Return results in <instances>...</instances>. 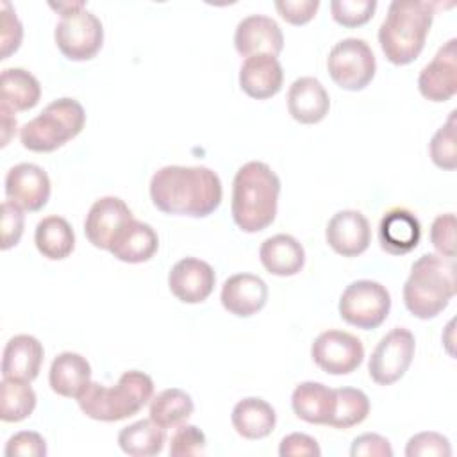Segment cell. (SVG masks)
<instances>
[{
    "label": "cell",
    "instance_id": "obj_32",
    "mask_svg": "<svg viewBox=\"0 0 457 457\" xmlns=\"http://www.w3.org/2000/svg\"><path fill=\"white\" fill-rule=\"evenodd\" d=\"M36 393L30 382L18 378H2L0 382V420L18 423L27 420L36 409Z\"/></svg>",
    "mask_w": 457,
    "mask_h": 457
},
{
    "label": "cell",
    "instance_id": "obj_14",
    "mask_svg": "<svg viewBox=\"0 0 457 457\" xmlns=\"http://www.w3.org/2000/svg\"><path fill=\"white\" fill-rule=\"evenodd\" d=\"M216 284L212 266L196 257H184L177 261L168 273V287L171 295L184 303L205 302Z\"/></svg>",
    "mask_w": 457,
    "mask_h": 457
},
{
    "label": "cell",
    "instance_id": "obj_28",
    "mask_svg": "<svg viewBox=\"0 0 457 457\" xmlns=\"http://www.w3.org/2000/svg\"><path fill=\"white\" fill-rule=\"evenodd\" d=\"M34 243L43 257L50 261H62L75 248V232L68 220L57 214H50L37 221L34 230Z\"/></svg>",
    "mask_w": 457,
    "mask_h": 457
},
{
    "label": "cell",
    "instance_id": "obj_33",
    "mask_svg": "<svg viewBox=\"0 0 457 457\" xmlns=\"http://www.w3.org/2000/svg\"><path fill=\"white\" fill-rule=\"evenodd\" d=\"M336 391V409L328 427L352 428L361 425L370 414V398L364 391L355 387H339Z\"/></svg>",
    "mask_w": 457,
    "mask_h": 457
},
{
    "label": "cell",
    "instance_id": "obj_40",
    "mask_svg": "<svg viewBox=\"0 0 457 457\" xmlns=\"http://www.w3.org/2000/svg\"><path fill=\"white\" fill-rule=\"evenodd\" d=\"M0 7H2V12H0L2 14V34H0L2 57L0 59H7L12 52L20 48L23 39V27L16 16V11L9 2L4 0Z\"/></svg>",
    "mask_w": 457,
    "mask_h": 457
},
{
    "label": "cell",
    "instance_id": "obj_30",
    "mask_svg": "<svg viewBox=\"0 0 457 457\" xmlns=\"http://www.w3.org/2000/svg\"><path fill=\"white\" fill-rule=\"evenodd\" d=\"M166 443V428L152 418L139 420L123 427L118 434V446L132 457H152L162 452Z\"/></svg>",
    "mask_w": 457,
    "mask_h": 457
},
{
    "label": "cell",
    "instance_id": "obj_6",
    "mask_svg": "<svg viewBox=\"0 0 457 457\" xmlns=\"http://www.w3.org/2000/svg\"><path fill=\"white\" fill-rule=\"evenodd\" d=\"M86 125V111L75 98H57L50 102L36 118L20 129L23 148L46 154L61 148L77 137Z\"/></svg>",
    "mask_w": 457,
    "mask_h": 457
},
{
    "label": "cell",
    "instance_id": "obj_31",
    "mask_svg": "<svg viewBox=\"0 0 457 457\" xmlns=\"http://www.w3.org/2000/svg\"><path fill=\"white\" fill-rule=\"evenodd\" d=\"M193 411V398L179 387L162 389L150 400V418L162 428H175L186 423Z\"/></svg>",
    "mask_w": 457,
    "mask_h": 457
},
{
    "label": "cell",
    "instance_id": "obj_2",
    "mask_svg": "<svg viewBox=\"0 0 457 457\" xmlns=\"http://www.w3.org/2000/svg\"><path fill=\"white\" fill-rule=\"evenodd\" d=\"M280 195L278 175L262 161L245 162L232 180L230 211L234 223L248 234L275 221Z\"/></svg>",
    "mask_w": 457,
    "mask_h": 457
},
{
    "label": "cell",
    "instance_id": "obj_12",
    "mask_svg": "<svg viewBox=\"0 0 457 457\" xmlns=\"http://www.w3.org/2000/svg\"><path fill=\"white\" fill-rule=\"evenodd\" d=\"M5 196L23 211H41L50 198L52 184L48 173L34 162H20L9 168L4 182Z\"/></svg>",
    "mask_w": 457,
    "mask_h": 457
},
{
    "label": "cell",
    "instance_id": "obj_23",
    "mask_svg": "<svg viewBox=\"0 0 457 457\" xmlns=\"http://www.w3.org/2000/svg\"><path fill=\"white\" fill-rule=\"evenodd\" d=\"M45 350L37 337L30 334L12 336L2 353V377L32 382L37 378Z\"/></svg>",
    "mask_w": 457,
    "mask_h": 457
},
{
    "label": "cell",
    "instance_id": "obj_13",
    "mask_svg": "<svg viewBox=\"0 0 457 457\" xmlns=\"http://www.w3.org/2000/svg\"><path fill=\"white\" fill-rule=\"evenodd\" d=\"M418 89L430 102H446L457 93V39H448L418 75Z\"/></svg>",
    "mask_w": 457,
    "mask_h": 457
},
{
    "label": "cell",
    "instance_id": "obj_8",
    "mask_svg": "<svg viewBox=\"0 0 457 457\" xmlns=\"http://www.w3.org/2000/svg\"><path fill=\"white\" fill-rule=\"evenodd\" d=\"M330 79L346 91L364 89L375 77L377 61L371 46L359 37L337 41L327 57Z\"/></svg>",
    "mask_w": 457,
    "mask_h": 457
},
{
    "label": "cell",
    "instance_id": "obj_46",
    "mask_svg": "<svg viewBox=\"0 0 457 457\" xmlns=\"http://www.w3.org/2000/svg\"><path fill=\"white\" fill-rule=\"evenodd\" d=\"M48 5H50L54 11H57L59 14H68V12L75 11V9H80V7H84L86 4H84V2H57V4L50 2Z\"/></svg>",
    "mask_w": 457,
    "mask_h": 457
},
{
    "label": "cell",
    "instance_id": "obj_34",
    "mask_svg": "<svg viewBox=\"0 0 457 457\" xmlns=\"http://www.w3.org/2000/svg\"><path fill=\"white\" fill-rule=\"evenodd\" d=\"M457 111L453 109L448 116V120L436 130L428 143V154L432 162L446 171H452L457 168V143H455V121Z\"/></svg>",
    "mask_w": 457,
    "mask_h": 457
},
{
    "label": "cell",
    "instance_id": "obj_11",
    "mask_svg": "<svg viewBox=\"0 0 457 457\" xmlns=\"http://www.w3.org/2000/svg\"><path fill=\"white\" fill-rule=\"evenodd\" d=\"M314 364L328 375H348L355 371L364 359L361 339L345 330H325L311 345Z\"/></svg>",
    "mask_w": 457,
    "mask_h": 457
},
{
    "label": "cell",
    "instance_id": "obj_42",
    "mask_svg": "<svg viewBox=\"0 0 457 457\" xmlns=\"http://www.w3.org/2000/svg\"><path fill=\"white\" fill-rule=\"evenodd\" d=\"M275 9L291 25H305L320 9V0H277Z\"/></svg>",
    "mask_w": 457,
    "mask_h": 457
},
{
    "label": "cell",
    "instance_id": "obj_22",
    "mask_svg": "<svg viewBox=\"0 0 457 457\" xmlns=\"http://www.w3.org/2000/svg\"><path fill=\"white\" fill-rule=\"evenodd\" d=\"M159 250V236L152 225L136 218L129 220L109 245V250L118 261L139 264L150 261Z\"/></svg>",
    "mask_w": 457,
    "mask_h": 457
},
{
    "label": "cell",
    "instance_id": "obj_15",
    "mask_svg": "<svg viewBox=\"0 0 457 457\" xmlns=\"http://www.w3.org/2000/svg\"><path fill=\"white\" fill-rule=\"evenodd\" d=\"M325 239L336 253L343 257H357L364 253L371 243L370 221L361 211H337L327 223Z\"/></svg>",
    "mask_w": 457,
    "mask_h": 457
},
{
    "label": "cell",
    "instance_id": "obj_41",
    "mask_svg": "<svg viewBox=\"0 0 457 457\" xmlns=\"http://www.w3.org/2000/svg\"><path fill=\"white\" fill-rule=\"evenodd\" d=\"M25 214L23 209L11 200L2 204V250L16 246L23 236Z\"/></svg>",
    "mask_w": 457,
    "mask_h": 457
},
{
    "label": "cell",
    "instance_id": "obj_3",
    "mask_svg": "<svg viewBox=\"0 0 457 457\" xmlns=\"http://www.w3.org/2000/svg\"><path fill=\"white\" fill-rule=\"evenodd\" d=\"M437 4L395 0L378 27V45L386 59L396 66L412 62L423 50Z\"/></svg>",
    "mask_w": 457,
    "mask_h": 457
},
{
    "label": "cell",
    "instance_id": "obj_5",
    "mask_svg": "<svg viewBox=\"0 0 457 457\" xmlns=\"http://www.w3.org/2000/svg\"><path fill=\"white\" fill-rule=\"evenodd\" d=\"M154 396V380L139 370L125 371L111 387L91 382L77 398L80 411L96 421H121L137 414Z\"/></svg>",
    "mask_w": 457,
    "mask_h": 457
},
{
    "label": "cell",
    "instance_id": "obj_25",
    "mask_svg": "<svg viewBox=\"0 0 457 457\" xmlns=\"http://www.w3.org/2000/svg\"><path fill=\"white\" fill-rule=\"evenodd\" d=\"M48 384L64 398H79L91 384V364L77 352H61L50 364Z\"/></svg>",
    "mask_w": 457,
    "mask_h": 457
},
{
    "label": "cell",
    "instance_id": "obj_21",
    "mask_svg": "<svg viewBox=\"0 0 457 457\" xmlns=\"http://www.w3.org/2000/svg\"><path fill=\"white\" fill-rule=\"evenodd\" d=\"M421 239V225L414 212L403 207L389 209L378 223V243L386 253L405 255Z\"/></svg>",
    "mask_w": 457,
    "mask_h": 457
},
{
    "label": "cell",
    "instance_id": "obj_17",
    "mask_svg": "<svg viewBox=\"0 0 457 457\" xmlns=\"http://www.w3.org/2000/svg\"><path fill=\"white\" fill-rule=\"evenodd\" d=\"M234 46L245 59L257 54L278 55L284 48V36L278 23L264 14H248L239 20L234 32Z\"/></svg>",
    "mask_w": 457,
    "mask_h": 457
},
{
    "label": "cell",
    "instance_id": "obj_7",
    "mask_svg": "<svg viewBox=\"0 0 457 457\" xmlns=\"http://www.w3.org/2000/svg\"><path fill=\"white\" fill-rule=\"evenodd\" d=\"M339 316L352 327L371 330L380 327L391 311V295L377 280L350 282L339 298Z\"/></svg>",
    "mask_w": 457,
    "mask_h": 457
},
{
    "label": "cell",
    "instance_id": "obj_18",
    "mask_svg": "<svg viewBox=\"0 0 457 457\" xmlns=\"http://www.w3.org/2000/svg\"><path fill=\"white\" fill-rule=\"evenodd\" d=\"M282 84L284 70L275 55H250L239 68V87L250 98L268 100L282 89Z\"/></svg>",
    "mask_w": 457,
    "mask_h": 457
},
{
    "label": "cell",
    "instance_id": "obj_10",
    "mask_svg": "<svg viewBox=\"0 0 457 457\" xmlns=\"http://www.w3.org/2000/svg\"><path fill=\"white\" fill-rule=\"evenodd\" d=\"M416 352L414 334L403 327L389 330L371 352L368 361V373L378 386H391L398 382L409 370Z\"/></svg>",
    "mask_w": 457,
    "mask_h": 457
},
{
    "label": "cell",
    "instance_id": "obj_29",
    "mask_svg": "<svg viewBox=\"0 0 457 457\" xmlns=\"http://www.w3.org/2000/svg\"><path fill=\"white\" fill-rule=\"evenodd\" d=\"M41 98L39 80L23 68H5L0 73V104L11 111H29Z\"/></svg>",
    "mask_w": 457,
    "mask_h": 457
},
{
    "label": "cell",
    "instance_id": "obj_4",
    "mask_svg": "<svg viewBox=\"0 0 457 457\" xmlns=\"http://www.w3.org/2000/svg\"><path fill=\"white\" fill-rule=\"evenodd\" d=\"M455 296L453 259L439 253L418 257L403 284V303L420 320H432L441 314Z\"/></svg>",
    "mask_w": 457,
    "mask_h": 457
},
{
    "label": "cell",
    "instance_id": "obj_16",
    "mask_svg": "<svg viewBox=\"0 0 457 457\" xmlns=\"http://www.w3.org/2000/svg\"><path fill=\"white\" fill-rule=\"evenodd\" d=\"M132 218V211L121 198L102 196L89 207L86 214L84 234L95 248L109 250L114 236Z\"/></svg>",
    "mask_w": 457,
    "mask_h": 457
},
{
    "label": "cell",
    "instance_id": "obj_43",
    "mask_svg": "<svg viewBox=\"0 0 457 457\" xmlns=\"http://www.w3.org/2000/svg\"><path fill=\"white\" fill-rule=\"evenodd\" d=\"M278 455L280 457H320L321 448L314 437L302 432H293L280 439Z\"/></svg>",
    "mask_w": 457,
    "mask_h": 457
},
{
    "label": "cell",
    "instance_id": "obj_35",
    "mask_svg": "<svg viewBox=\"0 0 457 457\" xmlns=\"http://www.w3.org/2000/svg\"><path fill=\"white\" fill-rule=\"evenodd\" d=\"M377 11V0H332L330 12L336 23L355 29L368 23Z\"/></svg>",
    "mask_w": 457,
    "mask_h": 457
},
{
    "label": "cell",
    "instance_id": "obj_36",
    "mask_svg": "<svg viewBox=\"0 0 457 457\" xmlns=\"http://www.w3.org/2000/svg\"><path fill=\"white\" fill-rule=\"evenodd\" d=\"M407 457H450L452 446L446 436L439 432H418L405 445Z\"/></svg>",
    "mask_w": 457,
    "mask_h": 457
},
{
    "label": "cell",
    "instance_id": "obj_19",
    "mask_svg": "<svg viewBox=\"0 0 457 457\" xmlns=\"http://www.w3.org/2000/svg\"><path fill=\"white\" fill-rule=\"evenodd\" d=\"M220 300L230 314L248 318L266 305L268 284L253 273H236L223 282Z\"/></svg>",
    "mask_w": 457,
    "mask_h": 457
},
{
    "label": "cell",
    "instance_id": "obj_1",
    "mask_svg": "<svg viewBox=\"0 0 457 457\" xmlns=\"http://www.w3.org/2000/svg\"><path fill=\"white\" fill-rule=\"evenodd\" d=\"M148 193L161 212L191 218L212 214L223 198L221 180L207 166H162L152 175Z\"/></svg>",
    "mask_w": 457,
    "mask_h": 457
},
{
    "label": "cell",
    "instance_id": "obj_20",
    "mask_svg": "<svg viewBox=\"0 0 457 457\" xmlns=\"http://www.w3.org/2000/svg\"><path fill=\"white\" fill-rule=\"evenodd\" d=\"M330 109L325 86L314 77L295 79L287 89V112L302 125L320 123Z\"/></svg>",
    "mask_w": 457,
    "mask_h": 457
},
{
    "label": "cell",
    "instance_id": "obj_27",
    "mask_svg": "<svg viewBox=\"0 0 457 457\" xmlns=\"http://www.w3.org/2000/svg\"><path fill=\"white\" fill-rule=\"evenodd\" d=\"M230 421L241 437L255 441L264 439L273 432L277 425V414L266 400L259 396H246L234 405Z\"/></svg>",
    "mask_w": 457,
    "mask_h": 457
},
{
    "label": "cell",
    "instance_id": "obj_9",
    "mask_svg": "<svg viewBox=\"0 0 457 457\" xmlns=\"http://www.w3.org/2000/svg\"><path fill=\"white\" fill-rule=\"evenodd\" d=\"M54 39L61 54L70 61H89L104 45V25L86 5L68 14H61Z\"/></svg>",
    "mask_w": 457,
    "mask_h": 457
},
{
    "label": "cell",
    "instance_id": "obj_39",
    "mask_svg": "<svg viewBox=\"0 0 457 457\" xmlns=\"http://www.w3.org/2000/svg\"><path fill=\"white\" fill-rule=\"evenodd\" d=\"M46 452V441L34 430L16 432L7 439L4 448L7 457H45Z\"/></svg>",
    "mask_w": 457,
    "mask_h": 457
},
{
    "label": "cell",
    "instance_id": "obj_37",
    "mask_svg": "<svg viewBox=\"0 0 457 457\" xmlns=\"http://www.w3.org/2000/svg\"><path fill=\"white\" fill-rule=\"evenodd\" d=\"M205 445H207L205 434L196 425L182 423L175 427L168 452L171 457H191V455L204 453Z\"/></svg>",
    "mask_w": 457,
    "mask_h": 457
},
{
    "label": "cell",
    "instance_id": "obj_38",
    "mask_svg": "<svg viewBox=\"0 0 457 457\" xmlns=\"http://www.w3.org/2000/svg\"><path fill=\"white\" fill-rule=\"evenodd\" d=\"M430 243L443 257H455V214H437L430 225Z\"/></svg>",
    "mask_w": 457,
    "mask_h": 457
},
{
    "label": "cell",
    "instance_id": "obj_44",
    "mask_svg": "<svg viewBox=\"0 0 457 457\" xmlns=\"http://www.w3.org/2000/svg\"><path fill=\"white\" fill-rule=\"evenodd\" d=\"M352 457H393V448L389 439L380 434L366 432L357 436L350 446Z\"/></svg>",
    "mask_w": 457,
    "mask_h": 457
},
{
    "label": "cell",
    "instance_id": "obj_26",
    "mask_svg": "<svg viewBox=\"0 0 457 457\" xmlns=\"http://www.w3.org/2000/svg\"><path fill=\"white\" fill-rule=\"evenodd\" d=\"M259 259L268 273L293 277L305 264V250L296 237L289 234H275L261 243Z\"/></svg>",
    "mask_w": 457,
    "mask_h": 457
},
{
    "label": "cell",
    "instance_id": "obj_45",
    "mask_svg": "<svg viewBox=\"0 0 457 457\" xmlns=\"http://www.w3.org/2000/svg\"><path fill=\"white\" fill-rule=\"evenodd\" d=\"M7 105L0 104V116H2V146H7L11 137L16 134V118Z\"/></svg>",
    "mask_w": 457,
    "mask_h": 457
},
{
    "label": "cell",
    "instance_id": "obj_24",
    "mask_svg": "<svg viewBox=\"0 0 457 457\" xmlns=\"http://www.w3.org/2000/svg\"><path fill=\"white\" fill-rule=\"evenodd\" d=\"M291 409L305 423L328 427L336 409V391L321 382H300L291 393Z\"/></svg>",
    "mask_w": 457,
    "mask_h": 457
}]
</instances>
